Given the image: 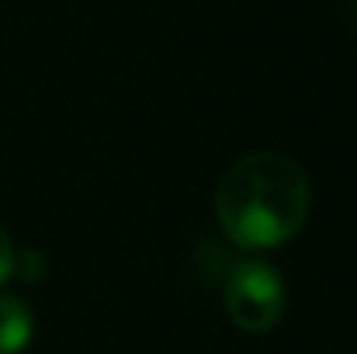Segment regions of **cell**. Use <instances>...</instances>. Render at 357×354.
I'll list each match as a JSON object with an SVG mask.
<instances>
[{
  "instance_id": "obj_4",
  "label": "cell",
  "mask_w": 357,
  "mask_h": 354,
  "mask_svg": "<svg viewBox=\"0 0 357 354\" xmlns=\"http://www.w3.org/2000/svg\"><path fill=\"white\" fill-rule=\"evenodd\" d=\"M14 260H17V250H14V243H10L7 230L0 226V285L14 274Z\"/></svg>"
},
{
  "instance_id": "obj_2",
  "label": "cell",
  "mask_w": 357,
  "mask_h": 354,
  "mask_svg": "<svg viewBox=\"0 0 357 354\" xmlns=\"http://www.w3.org/2000/svg\"><path fill=\"white\" fill-rule=\"evenodd\" d=\"M288 302L281 274L264 260H239L226 278V313L246 334H267Z\"/></svg>"
},
{
  "instance_id": "obj_1",
  "label": "cell",
  "mask_w": 357,
  "mask_h": 354,
  "mask_svg": "<svg viewBox=\"0 0 357 354\" xmlns=\"http://www.w3.org/2000/svg\"><path fill=\"white\" fill-rule=\"evenodd\" d=\"M312 184L284 153H250L236 160L215 188V216L226 236L246 250H271L302 230Z\"/></svg>"
},
{
  "instance_id": "obj_3",
  "label": "cell",
  "mask_w": 357,
  "mask_h": 354,
  "mask_svg": "<svg viewBox=\"0 0 357 354\" xmlns=\"http://www.w3.org/2000/svg\"><path fill=\"white\" fill-rule=\"evenodd\" d=\"M35 334V316L17 295H0V354H21Z\"/></svg>"
}]
</instances>
